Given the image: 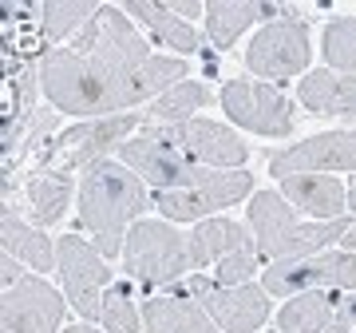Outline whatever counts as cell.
Listing matches in <instances>:
<instances>
[{"label": "cell", "mask_w": 356, "mask_h": 333, "mask_svg": "<svg viewBox=\"0 0 356 333\" xmlns=\"http://www.w3.org/2000/svg\"><path fill=\"white\" fill-rule=\"evenodd\" d=\"M321 48H325V60L332 68H341L344 76L356 79V20H332L325 28Z\"/></svg>", "instance_id": "cell-27"}, {"label": "cell", "mask_w": 356, "mask_h": 333, "mask_svg": "<svg viewBox=\"0 0 356 333\" xmlns=\"http://www.w3.org/2000/svg\"><path fill=\"white\" fill-rule=\"evenodd\" d=\"M147 116H107V119H95V123H79V127L64 131L56 147H72L67 151L64 163L67 166H95L103 163V155L115 151V147H123L131 139V131L143 127Z\"/></svg>", "instance_id": "cell-14"}, {"label": "cell", "mask_w": 356, "mask_h": 333, "mask_svg": "<svg viewBox=\"0 0 356 333\" xmlns=\"http://www.w3.org/2000/svg\"><path fill=\"white\" fill-rule=\"evenodd\" d=\"M64 333H95V330H88V325H72V330H64Z\"/></svg>", "instance_id": "cell-33"}, {"label": "cell", "mask_w": 356, "mask_h": 333, "mask_svg": "<svg viewBox=\"0 0 356 333\" xmlns=\"http://www.w3.org/2000/svg\"><path fill=\"white\" fill-rule=\"evenodd\" d=\"M191 297H198L222 333H254L269 318V297L257 286H218L206 278H191Z\"/></svg>", "instance_id": "cell-10"}, {"label": "cell", "mask_w": 356, "mask_h": 333, "mask_svg": "<svg viewBox=\"0 0 356 333\" xmlns=\"http://www.w3.org/2000/svg\"><path fill=\"white\" fill-rule=\"evenodd\" d=\"M186 79V60H166L147 48V40L131 28L127 13L103 4L88 20L76 48L48 52L40 68V84L48 100L67 116H107L170 91Z\"/></svg>", "instance_id": "cell-1"}, {"label": "cell", "mask_w": 356, "mask_h": 333, "mask_svg": "<svg viewBox=\"0 0 356 333\" xmlns=\"http://www.w3.org/2000/svg\"><path fill=\"white\" fill-rule=\"evenodd\" d=\"M210 100H214V95H210L206 84H198V79H182V84H175L170 91H163V95L151 103L147 123H182V119H191L194 111L206 107Z\"/></svg>", "instance_id": "cell-25"}, {"label": "cell", "mask_w": 356, "mask_h": 333, "mask_svg": "<svg viewBox=\"0 0 356 333\" xmlns=\"http://www.w3.org/2000/svg\"><path fill=\"white\" fill-rule=\"evenodd\" d=\"M325 333H348V325H341V321H337V325H329Z\"/></svg>", "instance_id": "cell-32"}, {"label": "cell", "mask_w": 356, "mask_h": 333, "mask_svg": "<svg viewBox=\"0 0 356 333\" xmlns=\"http://www.w3.org/2000/svg\"><path fill=\"white\" fill-rule=\"evenodd\" d=\"M20 282H24V274H20V258L4 254V262H0V286L13 290V286H20Z\"/></svg>", "instance_id": "cell-29"}, {"label": "cell", "mask_w": 356, "mask_h": 333, "mask_svg": "<svg viewBox=\"0 0 356 333\" xmlns=\"http://www.w3.org/2000/svg\"><path fill=\"white\" fill-rule=\"evenodd\" d=\"M356 254L321 250L309 258H285L266 270V294H313V290H353Z\"/></svg>", "instance_id": "cell-7"}, {"label": "cell", "mask_w": 356, "mask_h": 333, "mask_svg": "<svg viewBox=\"0 0 356 333\" xmlns=\"http://www.w3.org/2000/svg\"><path fill=\"white\" fill-rule=\"evenodd\" d=\"M329 325H337V297H329L325 290L297 294L277 313L281 333H325Z\"/></svg>", "instance_id": "cell-22"}, {"label": "cell", "mask_w": 356, "mask_h": 333, "mask_svg": "<svg viewBox=\"0 0 356 333\" xmlns=\"http://www.w3.org/2000/svg\"><path fill=\"white\" fill-rule=\"evenodd\" d=\"M222 107L234 123L257 131V135H289L293 131V107L277 88L269 84H245V79H229L222 88Z\"/></svg>", "instance_id": "cell-11"}, {"label": "cell", "mask_w": 356, "mask_h": 333, "mask_svg": "<svg viewBox=\"0 0 356 333\" xmlns=\"http://www.w3.org/2000/svg\"><path fill=\"white\" fill-rule=\"evenodd\" d=\"M0 242H4V254L24 258L32 270H51V262H56V250H51V242H48L40 231H32L28 222H20V215H16L13 206H8L4 226H0Z\"/></svg>", "instance_id": "cell-24"}, {"label": "cell", "mask_w": 356, "mask_h": 333, "mask_svg": "<svg viewBox=\"0 0 356 333\" xmlns=\"http://www.w3.org/2000/svg\"><path fill=\"white\" fill-rule=\"evenodd\" d=\"M285 187V199L309 210L313 222H329V218H344V206H348V194H344L341 179H329V175H285L281 179Z\"/></svg>", "instance_id": "cell-18"}, {"label": "cell", "mask_w": 356, "mask_h": 333, "mask_svg": "<svg viewBox=\"0 0 356 333\" xmlns=\"http://www.w3.org/2000/svg\"><path fill=\"white\" fill-rule=\"evenodd\" d=\"M301 103L321 116H356V84L332 72H309L301 79Z\"/></svg>", "instance_id": "cell-21"}, {"label": "cell", "mask_w": 356, "mask_h": 333, "mask_svg": "<svg viewBox=\"0 0 356 333\" xmlns=\"http://www.w3.org/2000/svg\"><path fill=\"white\" fill-rule=\"evenodd\" d=\"M67 199H72V166L60 163V166H44L32 175L28 183V206H32V222L40 226H51L60 222L67 210Z\"/></svg>", "instance_id": "cell-19"}, {"label": "cell", "mask_w": 356, "mask_h": 333, "mask_svg": "<svg viewBox=\"0 0 356 333\" xmlns=\"http://www.w3.org/2000/svg\"><path fill=\"white\" fill-rule=\"evenodd\" d=\"M123 166H131L135 175L154 183V191H202V187H218L229 171L222 166H206L186 159L182 151L166 147V143L151 139V135H135L119 147Z\"/></svg>", "instance_id": "cell-4"}, {"label": "cell", "mask_w": 356, "mask_h": 333, "mask_svg": "<svg viewBox=\"0 0 356 333\" xmlns=\"http://www.w3.org/2000/svg\"><path fill=\"white\" fill-rule=\"evenodd\" d=\"M337 321L341 325H356V294L337 297Z\"/></svg>", "instance_id": "cell-30"}, {"label": "cell", "mask_w": 356, "mask_h": 333, "mask_svg": "<svg viewBox=\"0 0 356 333\" xmlns=\"http://www.w3.org/2000/svg\"><path fill=\"white\" fill-rule=\"evenodd\" d=\"M103 325L111 333H139V309L131 302L127 286H107V294H103Z\"/></svg>", "instance_id": "cell-28"}, {"label": "cell", "mask_w": 356, "mask_h": 333, "mask_svg": "<svg viewBox=\"0 0 356 333\" xmlns=\"http://www.w3.org/2000/svg\"><path fill=\"white\" fill-rule=\"evenodd\" d=\"M143 135L166 143L182 151L186 159L194 163H206V166H242L250 147H245L238 135L222 123H206V119H182V123H143Z\"/></svg>", "instance_id": "cell-6"}, {"label": "cell", "mask_w": 356, "mask_h": 333, "mask_svg": "<svg viewBox=\"0 0 356 333\" xmlns=\"http://www.w3.org/2000/svg\"><path fill=\"white\" fill-rule=\"evenodd\" d=\"M103 4H76V0H48V4H40V16H44V40L56 44V40H64L79 20H88V16H99Z\"/></svg>", "instance_id": "cell-26"}, {"label": "cell", "mask_w": 356, "mask_h": 333, "mask_svg": "<svg viewBox=\"0 0 356 333\" xmlns=\"http://www.w3.org/2000/svg\"><path fill=\"white\" fill-rule=\"evenodd\" d=\"M56 266H60V278H64V294L67 302L79 309V318L103 321V286H111V270L103 258H95L83 238L76 234H64L56 242Z\"/></svg>", "instance_id": "cell-8"}, {"label": "cell", "mask_w": 356, "mask_h": 333, "mask_svg": "<svg viewBox=\"0 0 356 333\" xmlns=\"http://www.w3.org/2000/svg\"><path fill=\"white\" fill-rule=\"evenodd\" d=\"M317 175V171H356V131H325L317 139H305L301 147H289L285 155L269 159V175Z\"/></svg>", "instance_id": "cell-13"}, {"label": "cell", "mask_w": 356, "mask_h": 333, "mask_svg": "<svg viewBox=\"0 0 356 333\" xmlns=\"http://www.w3.org/2000/svg\"><path fill=\"white\" fill-rule=\"evenodd\" d=\"M143 330L147 333H218V321L206 313L198 297H151L143 306Z\"/></svg>", "instance_id": "cell-16"}, {"label": "cell", "mask_w": 356, "mask_h": 333, "mask_svg": "<svg viewBox=\"0 0 356 333\" xmlns=\"http://www.w3.org/2000/svg\"><path fill=\"white\" fill-rule=\"evenodd\" d=\"M348 206L356 210V183H353V191H348Z\"/></svg>", "instance_id": "cell-34"}, {"label": "cell", "mask_w": 356, "mask_h": 333, "mask_svg": "<svg viewBox=\"0 0 356 333\" xmlns=\"http://www.w3.org/2000/svg\"><path fill=\"white\" fill-rule=\"evenodd\" d=\"M234 254H254V238L245 234V226L229 222V218H206L191 234V262L194 270L218 266Z\"/></svg>", "instance_id": "cell-17"}, {"label": "cell", "mask_w": 356, "mask_h": 333, "mask_svg": "<svg viewBox=\"0 0 356 333\" xmlns=\"http://www.w3.org/2000/svg\"><path fill=\"white\" fill-rule=\"evenodd\" d=\"M123 13L139 16L143 24L151 28L154 36L170 44L175 52H198V32L191 28V20H178L166 4H151V0H127V8Z\"/></svg>", "instance_id": "cell-23"}, {"label": "cell", "mask_w": 356, "mask_h": 333, "mask_svg": "<svg viewBox=\"0 0 356 333\" xmlns=\"http://www.w3.org/2000/svg\"><path fill=\"white\" fill-rule=\"evenodd\" d=\"M123 266H127V274L143 286H166V282H178L194 262H191V246L178 238L175 226L143 218V222H135L131 234H127Z\"/></svg>", "instance_id": "cell-5"}, {"label": "cell", "mask_w": 356, "mask_h": 333, "mask_svg": "<svg viewBox=\"0 0 356 333\" xmlns=\"http://www.w3.org/2000/svg\"><path fill=\"white\" fill-rule=\"evenodd\" d=\"M250 191H254V175L229 171L218 187H202V191H154V206H159V215L175 218V222H191V218H202L210 210L238 203Z\"/></svg>", "instance_id": "cell-15"}, {"label": "cell", "mask_w": 356, "mask_h": 333, "mask_svg": "<svg viewBox=\"0 0 356 333\" xmlns=\"http://www.w3.org/2000/svg\"><path fill=\"white\" fill-rule=\"evenodd\" d=\"M60 321H64V297L40 278H24L20 286L0 294L4 333H60Z\"/></svg>", "instance_id": "cell-12"}, {"label": "cell", "mask_w": 356, "mask_h": 333, "mask_svg": "<svg viewBox=\"0 0 356 333\" xmlns=\"http://www.w3.org/2000/svg\"><path fill=\"white\" fill-rule=\"evenodd\" d=\"M309 28L305 20H273L254 36V44L245 48V68L254 76L266 79H285L297 76L309 64Z\"/></svg>", "instance_id": "cell-9"}, {"label": "cell", "mask_w": 356, "mask_h": 333, "mask_svg": "<svg viewBox=\"0 0 356 333\" xmlns=\"http://www.w3.org/2000/svg\"><path fill=\"white\" fill-rule=\"evenodd\" d=\"M250 222L257 234V250L269 262H285V258H309L321 254V246L337 242L353 231L348 218H329V222H297L285 199L273 191H257L250 199Z\"/></svg>", "instance_id": "cell-3"}, {"label": "cell", "mask_w": 356, "mask_h": 333, "mask_svg": "<svg viewBox=\"0 0 356 333\" xmlns=\"http://www.w3.org/2000/svg\"><path fill=\"white\" fill-rule=\"evenodd\" d=\"M166 8H170L178 20H182V16H202L206 13V4H198V0H175V4H166Z\"/></svg>", "instance_id": "cell-31"}, {"label": "cell", "mask_w": 356, "mask_h": 333, "mask_svg": "<svg viewBox=\"0 0 356 333\" xmlns=\"http://www.w3.org/2000/svg\"><path fill=\"white\" fill-rule=\"evenodd\" d=\"M261 16H285V8H277V4H245V0L242 4L214 0V4H206V32H210V40H214L218 48H229Z\"/></svg>", "instance_id": "cell-20"}, {"label": "cell", "mask_w": 356, "mask_h": 333, "mask_svg": "<svg viewBox=\"0 0 356 333\" xmlns=\"http://www.w3.org/2000/svg\"><path fill=\"white\" fill-rule=\"evenodd\" d=\"M139 210H147L143 179L123 163H95L79 179V222L95 234L103 258H115L123 250V231Z\"/></svg>", "instance_id": "cell-2"}]
</instances>
